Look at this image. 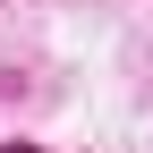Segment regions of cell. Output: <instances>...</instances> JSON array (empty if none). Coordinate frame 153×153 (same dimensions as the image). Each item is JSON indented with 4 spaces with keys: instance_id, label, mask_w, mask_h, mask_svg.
I'll return each mask as SVG.
<instances>
[{
    "instance_id": "1",
    "label": "cell",
    "mask_w": 153,
    "mask_h": 153,
    "mask_svg": "<svg viewBox=\"0 0 153 153\" xmlns=\"http://www.w3.org/2000/svg\"><path fill=\"white\" fill-rule=\"evenodd\" d=\"M0 153H43V145H0Z\"/></svg>"
}]
</instances>
